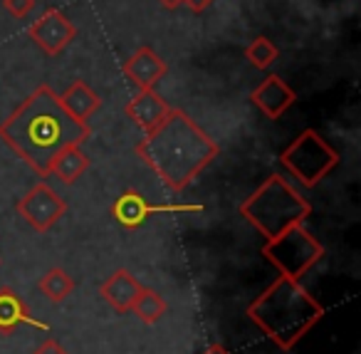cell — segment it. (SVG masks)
Masks as SVG:
<instances>
[{
  "instance_id": "obj_9",
  "label": "cell",
  "mask_w": 361,
  "mask_h": 354,
  "mask_svg": "<svg viewBox=\"0 0 361 354\" xmlns=\"http://www.w3.org/2000/svg\"><path fill=\"white\" fill-rule=\"evenodd\" d=\"M164 211H198V206H154L149 203L144 194L134 189H126L119 199L111 203V218L126 230H136L146 223L154 213H164Z\"/></svg>"
},
{
  "instance_id": "obj_15",
  "label": "cell",
  "mask_w": 361,
  "mask_h": 354,
  "mask_svg": "<svg viewBox=\"0 0 361 354\" xmlns=\"http://www.w3.org/2000/svg\"><path fill=\"white\" fill-rule=\"evenodd\" d=\"M60 102L80 124H87L92 114L102 107V100L85 80H75L65 90V95H60Z\"/></svg>"
},
{
  "instance_id": "obj_6",
  "label": "cell",
  "mask_w": 361,
  "mask_h": 354,
  "mask_svg": "<svg viewBox=\"0 0 361 354\" xmlns=\"http://www.w3.org/2000/svg\"><path fill=\"white\" fill-rule=\"evenodd\" d=\"M262 255L280 270V275L300 280L324 258V245L300 223L287 228L277 238L267 240Z\"/></svg>"
},
{
  "instance_id": "obj_2",
  "label": "cell",
  "mask_w": 361,
  "mask_h": 354,
  "mask_svg": "<svg viewBox=\"0 0 361 354\" xmlns=\"http://www.w3.org/2000/svg\"><path fill=\"white\" fill-rule=\"evenodd\" d=\"M221 154V146L183 110H173L136 144V156L169 186L183 191Z\"/></svg>"
},
{
  "instance_id": "obj_19",
  "label": "cell",
  "mask_w": 361,
  "mask_h": 354,
  "mask_svg": "<svg viewBox=\"0 0 361 354\" xmlns=\"http://www.w3.org/2000/svg\"><path fill=\"white\" fill-rule=\"evenodd\" d=\"M277 55H280L277 45L265 35L255 37V40L245 47V60L250 62L255 70H270V67L275 65Z\"/></svg>"
},
{
  "instance_id": "obj_1",
  "label": "cell",
  "mask_w": 361,
  "mask_h": 354,
  "mask_svg": "<svg viewBox=\"0 0 361 354\" xmlns=\"http://www.w3.org/2000/svg\"><path fill=\"white\" fill-rule=\"evenodd\" d=\"M90 134V124H80L50 85L32 90L6 122H0V141L42 179L50 176L52 161L62 149L82 146Z\"/></svg>"
},
{
  "instance_id": "obj_16",
  "label": "cell",
  "mask_w": 361,
  "mask_h": 354,
  "mask_svg": "<svg viewBox=\"0 0 361 354\" xmlns=\"http://www.w3.org/2000/svg\"><path fill=\"white\" fill-rule=\"evenodd\" d=\"M87 169H90V156L80 146H67L55 156L50 166V176H57L65 186H72Z\"/></svg>"
},
{
  "instance_id": "obj_24",
  "label": "cell",
  "mask_w": 361,
  "mask_h": 354,
  "mask_svg": "<svg viewBox=\"0 0 361 354\" xmlns=\"http://www.w3.org/2000/svg\"><path fill=\"white\" fill-rule=\"evenodd\" d=\"M159 3L166 8V11H176V8L180 6V0H159Z\"/></svg>"
},
{
  "instance_id": "obj_11",
  "label": "cell",
  "mask_w": 361,
  "mask_h": 354,
  "mask_svg": "<svg viewBox=\"0 0 361 354\" xmlns=\"http://www.w3.org/2000/svg\"><path fill=\"white\" fill-rule=\"evenodd\" d=\"M124 75L139 90H154L166 75L169 65L161 60V55L151 45H141L129 60L124 62Z\"/></svg>"
},
{
  "instance_id": "obj_14",
  "label": "cell",
  "mask_w": 361,
  "mask_h": 354,
  "mask_svg": "<svg viewBox=\"0 0 361 354\" xmlns=\"http://www.w3.org/2000/svg\"><path fill=\"white\" fill-rule=\"evenodd\" d=\"M23 324H30L37 329H47V324L37 322L30 314V307L25 305V300L16 293L13 288L0 290V334H13Z\"/></svg>"
},
{
  "instance_id": "obj_5",
  "label": "cell",
  "mask_w": 361,
  "mask_h": 354,
  "mask_svg": "<svg viewBox=\"0 0 361 354\" xmlns=\"http://www.w3.org/2000/svg\"><path fill=\"white\" fill-rule=\"evenodd\" d=\"M280 164L307 189H314L317 184L326 179L339 166L336 149L314 129H305L300 136L292 139L287 149H282Z\"/></svg>"
},
{
  "instance_id": "obj_17",
  "label": "cell",
  "mask_w": 361,
  "mask_h": 354,
  "mask_svg": "<svg viewBox=\"0 0 361 354\" xmlns=\"http://www.w3.org/2000/svg\"><path fill=\"white\" fill-rule=\"evenodd\" d=\"M37 288H40V293L45 295L50 302L60 305V302H65L72 293H75L77 283H75V278L67 273V270L52 268V270H47V273L42 275L40 283H37Z\"/></svg>"
},
{
  "instance_id": "obj_21",
  "label": "cell",
  "mask_w": 361,
  "mask_h": 354,
  "mask_svg": "<svg viewBox=\"0 0 361 354\" xmlns=\"http://www.w3.org/2000/svg\"><path fill=\"white\" fill-rule=\"evenodd\" d=\"M32 354H70V352H67V349L62 347V344L57 342V339L50 337V339H45V342H42L40 347H37Z\"/></svg>"
},
{
  "instance_id": "obj_13",
  "label": "cell",
  "mask_w": 361,
  "mask_h": 354,
  "mask_svg": "<svg viewBox=\"0 0 361 354\" xmlns=\"http://www.w3.org/2000/svg\"><path fill=\"white\" fill-rule=\"evenodd\" d=\"M141 288H144V285H141L129 270L121 268V270H116V273H111L109 278L99 285V293L116 312L126 314V312H131V305L136 302Z\"/></svg>"
},
{
  "instance_id": "obj_7",
  "label": "cell",
  "mask_w": 361,
  "mask_h": 354,
  "mask_svg": "<svg viewBox=\"0 0 361 354\" xmlns=\"http://www.w3.org/2000/svg\"><path fill=\"white\" fill-rule=\"evenodd\" d=\"M16 211L32 230L47 233L60 223V218L67 213V203L47 181L35 184L20 201L16 203Z\"/></svg>"
},
{
  "instance_id": "obj_22",
  "label": "cell",
  "mask_w": 361,
  "mask_h": 354,
  "mask_svg": "<svg viewBox=\"0 0 361 354\" xmlns=\"http://www.w3.org/2000/svg\"><path fill=\"white\" fill-rule=\"evenodd\" d=\"M186 8H191L193 13H203V11H208V8L216 3V0H180Z\"/></svg>"
},
{
  "instance_id": "obj_3",
  "label": "cell",
  "mask_w": 361,
  "mask_h": 354,
  "mask_svg": "<svg viewBox=\"0 0 361 354\" xmlns=\"http://www.w3.org/2000/svg\"><path fill=\"white\" fill-rule=\"evenodd\" d=\"M247 317L272 344L290 352L324 317V307L300 280L280 275L247 305Z\"/></svg>"
},
{
  "instance_id": "obj_18",
  "label": "cell",
  "mask_w": 361,
  "mask_h": 354,
  "mask_svg": "<svg viewBox=\"0 0 361 354\" xmlns=\"http://www.w3.org/2000/svg\"><path fill=\"white\" fill-rule=\"evenodd\" d=\"M166 309H169L166 300L151 288H141L136 302L131 305V312H134L144 324H156L166 314Z\"/></svg>"
},
{
  "instance_id": "obj_12",
  "label": "cell",
  "mask_w": 361,
  "mask_h": 354,
  "mask_svg": "<svg viewBox=\"0 0 361 354\" xmlns=\"http://www.w3.org/2000/svg\"><path fill=\"white\" fill-rule=\"evenodd\" d=\"M124 112L141 131H151L166 114H169L171 107H169V102L161 95H156L154 90H139V95H134L126 102Z\"/></svg>"
},
{
  "instance_id": "obj_10",
  "label": "cell",
  "mask_w": 361,
  "mask_h": 354,
  "mask_svg": "<svg viewBox=\"0 0 361 354\" xmlns=\"http://www.w3.org/2000/svg\"><path fill=\"white\" fill-rule=\"evenodd\" d=\"M295 90L282 80L280 75H267L255 90L250 92V102L262 117L280 119L292 105H295Z\"/></svg>"
},
{
  "instance_id": "obj_8",
  "label": "cell",
  "mask_w": 361,
  "mask_h": 354,
  "mask_svg": "<svg viewBox=\"0 0 361 354\" xmlns=\"http://www.w3.org/2000/svg\"><path fill=\"white\" fill-rule=\"evenodd\" d=\"M27 37H30L47 57H57L77 37V28L62 11L50 8V11H45L30 28H27Z\"/></svg>"
},
{
  "instance_id": "obj_4",
  "label": "cell",
  "mask_w": 361,
  "mask_h": 354,
  "mask_svg": "<svg viewBox=\"0 0 361 354\" xmlns=\"http://www.w3.org/2000/svg\"><path fill=\"white\" fill-rule=\"evenodd\" d=\"M312 206L282 176L272 174L240 203V216L262 235L272 240L292 225L310 218Z\"/></svg>"
},
{
  "instance_id": "obj_23",
  "label": "cell",
  "mask_w": 361,
  "mask_h": 354,
  "mask_svg": "<svg viewBox=\"0 0 361 354\" xmlns=\"http://www.w3.org/2000/svg\"><path fill=\"white\" fill-rule=\"evenodd\" d=\"M201 354H231V352H228V349L223 347V344H211V347H206Z\"/></svg>"
},
{
  "instance_id": "obj_20",
  "label": "cell",
  "mask_w": 361,
  "mask_h": 354,
  "mask_svg": "<svg viewBox=\"0 0 361 354\" xmlns=\"http://www.w3.org/2000/svg\"><path fill=\"white\" fill-rule=\"evenodd\" d=\"M37 0H3V11L8 13V16H13L16 20H23V18H27L32 11H35Z\"/></svg>"
}]
</instances>
